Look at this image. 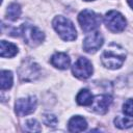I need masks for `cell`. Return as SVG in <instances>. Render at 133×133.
<instances>
[{
  "label": "cell",
  "instance_id": "obj_1",
  "mask_svg": "<svg viewBox=\"0 0 133 133\" xmlns=\"http://www.w3.org/2000/svg\"><path fill=\"white\" fill-rule=\"evenodd\" d=\"M126 59L125 50L117 44H110L102 53L101 61L103 65L110 70L119 69Z\"/></svg>",
  "mask_w": 133,
  "mask_h": 133
},
{
  "label": "cell",
  "instance_id": "obj_2",
  "mask_svg": "<svg viewBox=\"0 0 133 133\" xmlns=\"http://www.w3.org/2000/svg\"><path fill=\"white\" fill-rule=\"evenodd\" d=\"M53 28L55 31L59 34V36L63 41H74L77 37V31L72 23L68 18L62 17V16H57L54 18L52 22Z\"/></svg>",
  "mask_w": 133,
  "mask_h": 133
},
{
  "label": "cell",
  "instance_id": "obj_3",
  "mask_svg": "<svg viewBox=\"0 0 133 133\" xmlns=\"http://www.w3.org/2000/svg\"><path fill=\"white\" fill-rule=\"evenodd\" d=\"M19 34L23 36L24 42L31 46V47H35L37 45H39L44 38H45V34L42 30H39L37 27L31 25V24H22L21 28L19 29Z\"/></svg>",
  "mask_w": 133,
  "mask_h": 133
},
{
  "label": "cell",
  "instance_id": "obj_4",
  "mask_svg": "<svg viewBox=\"0 0 133 133\" xmlns=\"http://www.w3.org/2000/svg\"><path fill=\"white\" fill-rule=\"evenodd\" d=\"M78 22L84 32H90L100 26L101 16L90 9H84L78 15Z\"/></svg>",
  "mask_w": 133,
  "mask_h": 133
},
{
  "label": "cell",
  "instance_id": "obj_5",
  "mask_svg": "<svg viewBox=\"0 0 133 133\" xmlns=\"http://www.w3.org/2000/svg\"><path fill=\"white\" fill-rule=\"evenodd\" d=\"M104 23L106 27L111 32H114V33L122 32L126 28V25H127V22L124 16L116 10H110L106 12L104 17Z\"/></svg>",
  "mask_w": 133,
  "mask_h": 133
},
{
  "label": "cell",
  "instance_id": "obj_6",
  "mask_svg": "<svg viewBox=\"0 0 133 133\" xmlns=\"http://www.w3.org/2000/svg\"><path fill=\"white\" fill-rule=\"evenodd\" d=\"M92 64L85 57H79L72 66V72L79 79H87L92 74Z\"/></svg>",
  "mask_w": 133,
  "mask_h": 133
},
{
  "label": "cell",
  "instance_id": "obj_7",
  "mask_svg": "<svg viewBox=\"0 0 133 133\" xmlns=\"http://www.w3.org/2000/svg\"><path fill=\"white\" fill-rule=\"evenodd\" d=\"M36 107V98L33 96L27 98H21L16 101L15 110L19 116H24L32 113Z\"/></svg>",
  "mask_w": 133,
  "mask_h": 133
},
{
  "label": "cell",
  "instance_id": "obj_8",
  "mask_svg": "<svg viewBox=\"0 0 133 133\" xmlns=\"http://www.w3.org/2000/svg\"><path fill=\"white\" fill-rule=\"evenodd\" d=\"M104 44V38H103V35L96 31V32H92L90 34H88L84 41H83V50L87 53H95L97 52L101 47L102 45Z\"/></svg>",
  "mask_w": 133,
  "mask_h": 133
},
{
  "label": "cell",
  "instance_id": "obj_9",
  "mask_svg": "<svg viewBox=\"0 0 133 133\" xmlns=\"http://www.w3.org/2000/svg\"><path fill=\"white\" fill-rule=\"evenodd\" d=\"M19 75H20L21 79L24 81L34 80L39 75V68L35 62H33L31 60L24 61L22 63V65L20 66Z\"/></svg>",
  "mask_w": 133,
  "mask_h": 133
},
{
  "label": "cell",
  "instance_id": "obj_10",
  "mask_svg": "<svg viewBox=\"0 0 133 133\" xmlns=\"http://www.w3.org/2000/svg\"><path fill=\"white\" fill-rule=\"evenodd\" d=\"M112 103V98L108 95H98L94 98L92 103H91V109L99 113V114H104L108 111L109 106Z\"/></svg>",
  "mask_w": 133,
  "mask_h": 133
},
{
  "label": "cell",
  "instance_id": "obj_11",
  "mask_svg": "<svg viewBox=\"0 0 133 133\" xmlns=\"http://www.w3.org/2000/svg\"><path fill=\"white\" fill-rule=\"evenodd\" d=\"M50 61L53 66H55L56 69H59V70L68 69L70 66V62H71L69 55H66L65 53H62V52H57V53L53 54Z\"/></svg>",
  "mask_w": 133,
  "mask_h": 133
},
{
  "label": "cell",
  "instance_id": "obj_12",
  "mask_svg": "<svg viewBox=\"0 0 133 133\" xmlns=\"http://www.w3.org/2000/svg\"><path fill=\"white\" fill-rule=\"evenodd\" d=\"M69 131L71 132H82L87 128V122L80 115H75L69 121Z\"/></svg>",
  "mask_w": 133,
  "mask_h": 133
},
{
  "label": "cell",
  "instance_id": "obj_13",
  "mask_svg": "<svg viewBox=\"0 0 133 133\" xmlns=\"http://www.w3.org/2000/svg\"><path fill=\"white\" fill-rule=\"evenodd\" d=\"M18 53V48L16 45L8 43L6 41H1L0 43V55L1 57H14Z\"/></svg>",
  "mask_w": 133,
  "mask_h": 133
},
{
  "label": "cell",
  "instance_id": "obj_14",
  "mask_svg": "<svg viewBox=\"0 0 133 133\" xmlns=\"http://www.w3.org/2000/svg\"><path fill=\"white\" fill-rule=\"evenodd\" d=\"M92 100H94V97L91 95V92L88 90V89H81L77 97H76V101L79 105H82V106H88V105H91L92 103Z\"/></svg>",
  "mask_w": 133,
  "mask_h": 133
},
{
  "label": "cell",
  "instance_id": "obj_15",
  "mask_svg": "<svg viewBox=\"0 0 133 133\" xmlns=\"http://www.w3.org/2000/svg\"><path fill=\"white\" fill-rule=\"evenodd\" d=\"M21 16V6L18 3H10L6 9V18L10 21H17Z\"/></svg>",
  "mask_w": 133,
  "mask_h": 133
},
{
  "label": "cell",
  "instance_id": "obj_16",
  "mask_svg": "<svg viewBox=\"0 0 133 133\" xmlns=\"http://www.w3.org/2000/svg\"><path fill=\"white\" fill-rule=\"evenodd\" d=\"M12 73L10 71H1V80H0V85H1V89L5 90L8 89L12 86Z\"/></svg>",
  "mask_w": 133,
  "mask_h": 133
},
{
  "label": "cell",
  "instance_id": "obj_17",
  "mask_svg": "<svg viewBox=\"0 0 133 133\" xmlns=\"http://www.w3.org/2000/svg\"><path fill=\"white\" fill-rule=\"evenodd\" d=\"M114 125H115V127H117L119 129H128L133 126V119H130L129 116L117 115L114 118Z\"/></svg>",
  "mask_w": 133,
  "mask_h": 133
},
{
  "label": "cell",
  "instance_id": "obj_18",
  "mask_svg": "<svg viewBox=\"0 0 133 133\" xmlns=\"http://www.w3.org/2000/svg\"><path fill=\"white\" fill-rule=\"evenodd\" d=\"M24 129L28 132H39L42 131V127L36 119H28L24 124Z\"/></svg>",
  "mask_w": 133,
  "mask_h": 133
},
{
  "label": "cell",
  "instance_id": "obj_19",
  "mask_svg": "<svg viewBox=\"0 0 133 133\" xmlns=\"http://www.w3.org/2000/svg\"><path fill=\"white\" fill-rule=\"evenodd\" d=\"M43 122H44V124L47 125L48 127L54 128V127H56V125H57V123H58V119H57V117H56L54 114L46 113V114H44V116H43Z\"/></svg>",
  "mask_w": 133,
  "mask_h": 133
},
{
  "label": "cell",
  "instance_id": "obj_20",
  "mask_svg": "<svg viewBox=\"0 0 133 133\" xmlns=\"http://www.w3.org/2000/svg\"><path fill=\"white\" fill-rule=\"evenodd\" d=\"M123 112L129 117H133V99H128L123 105Z\"/></svg>",
  "mask_w": 133,
  "mask_h": 133
},
{
  "label": "cell",
  "instance_id": "obj_21",
  "mask_svg": "<svg viewBox=\"0 0 133 133\" xmlns=\"http://www.w3.org/2000/svg\"><path fill=\"white\" fill-rule=\"evenodd\" d=\"M127 2H128V4L130 5V7L133 9V0H127Z\"/></svg>",
  "mask_w": 133,
  "mask_h": 133
},
{
  "label": "cell",
  "instance_id": "obj_22",
  "mask_svg": "<svg viewBox=\"0 0 133 133\" xmlns=\"http://www.w3.org/2000/svg\"><path fill=\"white\" fill-rule=\"evenodd\" d=\"M84 1H92V0H84Z\"/></svg>",
  "mask_w": 133,
  "mask_h": 133
}]
</instances>
